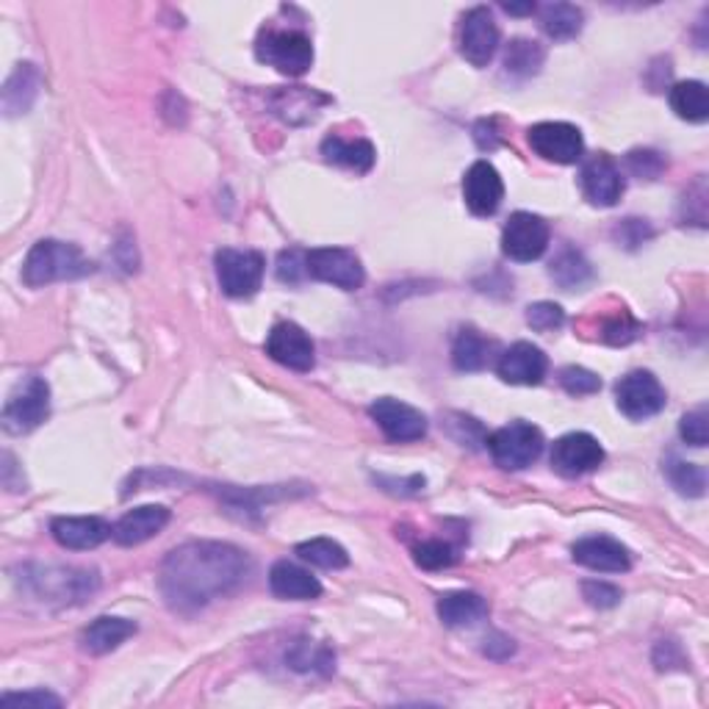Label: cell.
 Segmentation results:
<instances>
[{
	"instance_id": "1",
	"label": "cell",
	"mask_w": 709,
	"mask_h": 709,
	"mask_svg": "<svg viewBox=\"0 0 709 709\" xmlns=\"http://www.w3.org/2000/svg\"><path fill=\"white\" fill-rule=\"evenodd\" d=\"M252 574L247 551L219 540H192L167 554L159 587L175 613H197L239 591Z\"/></svg>"
},
{
	"instance_id": "2",
	"label": "cell",
	"mask_w": 709,
	"mask_h": 709,
	"mask_svg": "<svg viewBox=\"0 0 709 709\" xmlns=\"http://www.w3.org/2000/svg\"><path fill=\"white\" fill-rule=\"evenodd\" d=\"M94 270L92 261L76 244L56 239H42L31 247L23 264V283L31 288L50 286L59 281H78Z\"/></svg>"
},
{
	"instance_id": "3",
	"label": "cell",
	"mask_w": 709,
	"mask_h": 709,
	"mask_svg": "<svg viewBox=\"0 0 709 709\" xmlns=\"http://www.w3.org/2000/svg\"><path fill=\"white\" fill-rule=\"evenodd\" d=\"M23 582L36 598L54 604H78L98 591V574L87 569H25Z\"/></svg>"
},
{
	"instance_id": "4",
	"label": "cell",
	"mask_w": 709,
	"mask_h": 709,
	"mask_svg": "<svg viewBox=\"0 0 709 709\" xmlns=\"http://www.w3.org/2000/svg\"><path fill=\"white\" fill-rule=\"evenodd\" d=\"M255 56L283 76L299 78L313 65V45L302 31H264L255 45Z\"/></svg>"
},
{
	"instance_id": "5",
	"label": "cell",
	"mask_w": 709,
	"mask_h": 709,
	"mask_svg": "<svg viewBox=\"0 0 709 709\" xmlns=\"http://www.w3.org/2000/svg\"><path fill=\"white\" fill-rule=\"evenodd\" d=\"M544 433L529 422H511L488 438V449L502 469H527L544 451Z\"/></svg>"
},
{
	"instance_id": "6",
	"label": "cell",
	"mask_w": 709,
	"mask_h": 709,
	"mask_svg": "<svg viewBox=\"0 0 709 709\" xmlns=\"http://www.w3.org/2000/svg\"><path fill=\"white\" fill-rule=\"evenodd\" d=\"M50 413V386L42 377H28L18 391L9 397L7 408H3V430L12 435L31 433L39 427Z\"/></svg>"
},
{
	"instance_id": "7",
	"label": "cell",
	"mask_w": 709,
	"mask_h": 709,
	"mask_svg": "<svg viewBox=\"0 0 709 709\" xmlns=\"http://www.w3.org/2000/svg\"><path fill=\"white\" fill-rule=\"evenodd\" d=\"M266 261L255 250L225 247L217 252V277L228 297H252L264 281Z\"/></svg>"
},
{
	"instance_id": "8",
	"label": "cell",
	"mask_w": 709,
	"mask_h": 709,
	"mask_svg": "<svg viewBox=\"0 0 709 709\" xmlns=\"http://www.w3.org/2000/svg\"><path fill=\"white\" fill-rule=\"evenodd\" d=\"M306 266L311 277L344 288V291H355L366 281L361 259L344 247H317V250L306 252Z\"/></svg>"
},
{
	"instance_id": "9",
	"label": "cell",
	"mask_w": 709,
	"mask_h": 709,
	"mask_svg": "<svg viewBox=\"0 0 709 709\" xmlns=\"http://www.w3.org/2000/svg\"><path fill=\"white\" fill-rule=\"evenodd\" d=\"M549 225L538 217V214L518 211L507 219L502 230V250L511 261L518 264H529L538 261L549 247Z\"/></svg>"
},
{
	"instance_id": "10",
	"label": "cell",
	"mask_w": 709,
	"mask_h": 709,
	"mask_svg": "<svg viewBox=\"0 0 709 709\" xmlns=\"http://www.w3.org/2000/svg\"><path fill=\"white\" fill-rule=\"evenodd\" d=\"M616 399L624 416L643 422V419L656 416L665 408V388L660 386V380L651 371L638 369L618 380Z\"/></svg>"
},
{
	"instance_id": "11",
	"label": "cell",
	"mask_w": 709,
	"mask_h": 709,
	"mask_svg": "<svg viewBox=\"0 0 709 709\" xmlns=\"http://www.w3.org/2000/svg\"><path fill=\"white\" fill-rule=\"evenodd\" d=\"M527 139L540 159L554 164H576L585 150L580 128L571 123H538L527 130Z\"/></svg>"
},
{
	"instance_id": "12",
	"label": "cell",
	"mask_w": 709,
	"mask_h": 709,
	"mask_svg": "<svg viewBox=\"0 0 709 709\" xmlns=\"http://www.w3.org/2000/svg\"><path fill=\"white\" fill-rule=\"evenodd\" d=\"M369 413L393 444H411V441H422L427 435V416L416 411L413 404L399 402L393 397L377 399Z\"/></svg>"
},
{
	"instance_id": "13",
	"label": "cell",
	"mask_w": 709,
	"mask_h": 709,
	"mask_svg": "<svg viewBox=\"0 0 709 709\" xmlns=\"http://www.w3.org/2000/svg\"><path fill=\"white\" fill-rule=\"evenodd\" d=\"M499 50V25L493 20L491 9L477 7L466 12L460 23V54L469 65L485 67Z\"/></svg>"
},
{
	"instance_id": "14",
	"label": "cell",
	"mask_w": 709,
	"mask_h": 709,
	"mask_svg": "<svg viewBox=\"0 0 709 709\" xmlns=\"http://www.w3.org/2000/svg\"><path fill=\"white\" fill-rule=\"evenodd\" d=\"M266 355L294 371H311L317 364V350L306 330L294 322H281L266 339Z\"/></svg>"
},
{
	"instance_id": "15",
	"label": "cell",
	"mask_w": 709,
	"mask_h": 709,
	"mask_svg": "<svg viewBox=\"0 0 709 709\" xmlns=\"http://www.w3.org/2000/svg\"><path fill=\"white\" fill-rule=\"evenodd\" d=\"M604 460V449L591 433H569L557 441L551 449V469L563 477H582L598 469Z\"/></svg>"
},
{
	"instance_id": "16",
	"label": "cell",
	"mask_w": 709,
	"mask_h": 709,
	"mask_svg": "<svg viewBox=\"0 0 709 709\" xmlns=\"http://www.w3.org/2000/svg\"><path fill=\"white\" fill-rule=\"evenodd\" d=\"M571 554L580 565L591 571H604V574H624L632 565L627 546L607 535H591L571 546Z\"/></svg>"
},
{
	"instance_id": "17",
	"label": "cell",
	"mask_w": 709,
	"mask_h": 709,
	"mask_svg": "<svg viewBox=\"0 0 709 709\" xmlns=\"http://www.w3.org/2000/svg\"><path fill=\"white\" fill-rule=\"evenodd\" d=\"M464 197L469 211L477 214V217H491V214H496V208L502 206L504 197V183L502 178H499L496 167L488 164V161L471 164L464 178Z\"/></svg>"
},
{
	"instance_id": "18",
	"label": "cell",
	"mask_w": 709,
	"mask_h": 709,
	"mask_svg": "<svg viewBox=\"0 0 709 709\" xmlns=\"http://www.w3.org/2000/svg\"><path fill=\"white\" fill-rule=\"evenodd\" d=\"M549 361L544 350L529 341H518L499 358V377L511 386H538L546 377Z\"/></svg>"
},
{
	"instance_id": "19",
	"label": "cell",
	"mask_w": 709,
	"mask_h": 709,
	"mask_svg": "<svg viewBox=\"0 0 709 709\" xmlns=\"http://www.w3.org/2000/svg\"><path fill=\"white\" fill-rule=\"evenodd\" d=\"M582 192L593 206L610 208L624 194V175L610 156H596L582 167Z\"/></svg>"
},
{
	"instance_id": "20",
	"label": "cell",
	"mask_w": 709,
	"mask_h": 709,
	"mask_svg": "<svg viewBox=\"0 0 709 709\" xmlns=\"http://www.w3.org/2000/svg\"><path fill=\"white\" fill-rule=\"evenodd\" d=\"M50 533H54V538L59 540V546H65V549L89 551L98 549L114 529L98 516H61L54 518Z\"/></svg>"
},
{
	"instance_id": "21",
	"label": "cell",
	"mask_w": 709,
	"mask_h": 709,
	"mask_svg": "<svg viewBox=\"0 0 709 709\" xmlns=\"http://www.w3.org/2000/svg\"><path fill=\"white\" fill-rule=\"evenodd\" d=\"M170 524V511L164 504H145V507H136V511H128L117 524H114V540L119 546H136L150 540L153 535H159L161 529Z\"/></svg>"
},
{
	"instance_id": "22",
	"label": "cell",
	"mask_w": 709,
	"mask_h": 709,
	"mask_svg": "<svg viewBox=\"0 0 709 709\" xmlns=\"http://www.w3.org/2000/svg\"><path fill=\"white\" fill-rule=\"evenodd\" d=\"M270 587L275 596L294 598V602H308V598L322 596V582L311 571L299 569V565L281 560L270 571Z\"/></svg>"
},
{
	"instance_id": "23",
	"label": "cell",
	"mask_w": 709,
	"mask_h": 709,
	"mask_svg": "<svg viewBox=\"0 0 709 709\" xmlns=\"http://www.w3.org/2000/svg\"><path fill=\"white\" fill-rule=\"evenodd\" d=\"M324 103H330V98H324V94H319L317 89H308V87L277 89V92L272 94V108H275L277 117H283L286 123H294V125H299L297 114H302V123L317 119L319 108H322Z\"/></svg>"
},
{
	"instance_id": "24",
	"label": "cell",
	"mask_w": 709,
	"mask_h": 709,
	"mask_svg": "<svg viewBox=\"0 0 709 709\" xmlns=\"http://www.w3.org/2000/svg\"><path fill=\"white\" fill-rule=\"evenodd\" d=\"M322 156L324 161H330V164H339V167H346V170H355V172H369L371 167H375V147H371V141L366 139H341V136H328V139L322 141Z\"/></svg>"
},
{
	"instance_id": "25",
	"label": "cell",
	"mask_w": 709,
	"mask_h": 709,
	"mask_svg": "<svg viewBox=\"0 0 709 709\" xmlns=\"http://www.w3.org/2000/svg\"><path fill=\"white\" fill-rule=\"evenodd\" d=\"M130 634H136L134 621H128V618L103 616L83 629L81 643L89 654H108V651H114L117 645H123Z\"/></svg>"
},
{
	"instance_id": "26",
	"label": "cell",
	"mask_w": 709,
	"mask_h": 709,
	"mask_svg": "<svg viewBox=\"0 0 709 709\" xmlns=\"http://www.w3.org/2000/svg\"><path fill=\"white\" fill-rule=\"evenodd\" d=\"M438 616L446 627H474L488 616V602L471 591L446 593L438 598Z\"/></svg>"
},
{
	"instance_id": "27",
	"label": "cell",
	"mask_w": 709,
	"mask_h": 709,
	"mask_svg": "<svg viewBox=\"0 0 709 709\" xmlns=\"http://www.w3.org/2000/svg\"><path fill=\"white\" fill-rule=\"evenodd\" d=\"M36 94H39V70L34 65H18V70L3 87V108L9 117L25 114L34 106Z\"/></svg>"
},
{
	"instance_id": "28",
	"label": "cell",
	"mask_w": 709,
	"mask_h": 709,
	"mask_svg": "<svg viewBox=\"0 0 709 709\" xmlns=\"http://www.w3.org/2000/svg\"><path fill=\"white\" fill-rule=\"evenodd\" d=\"M671 108L687 123H704L709 117V92L701 81H682L671 89Z\"/></svg>"
},
{
	"instance_id": "29",
	"label": "cell",
	"mask_w": 709,
	"mask_h": 709,
	"mask_svg": "<svg viewBox=\"0 0 709 709\" xmlns=\"http://www.w3.org/2000/svg\"><path fill=\"white\" fill-rule=\"evenodd\" d=\"M491 341L482 339L474 328H464L451 346V364L460 371H480L488 366Z\"/></svg>"
},
{
	"instance_id": "30",
	"label": "cell",
	"mask_w": 709,
	"mask_h": 709,
	"mask_svg": "<svg viewBox=\"0 0 709 709\" xmlns=\"http://www.w3.org/2000/svg\"><path fill=\"white\" fill-rule=\"evenodd\" d=\"M582 23H585V14L574 3H549L544 9V18H540V28L557 42L574 39L582 31Z\"/></svg>"
},
{
	"instance_id": "31",
	"label": "cell",
	"mask_w": 709,
	"mask_h": 709,
	"mask_svg": "<svg viewBox=\"0 0 709 709\" xmlns=\"http://www.w3.org/2000/svg\"><path fill=\"white\" fill-rule=\"evenodd\" d=\"M546 50L533 39H513L504 54V72L513 78H529L544 67Z\"/></svg>"
},
{
	"instance_id": "32",
	"label": "cell",
	"mask_w": 709,
	"mask_h": 709,
	"mask_svg": "<svg viewBox=\"0 0 709 709\" xmlns=\"http://www.w3.org/2000/svg\"><path fill=\"white\" fill-rule=\"evenodd\" d=\"M549 275H551V281L557 283V286L569 288V291H571V288H580V286H585L587 281H591V264H587L582 252L563 250L554 261H551Z\"/></svg>"
},
{
	"instance_id": "33",
	"label": "cell",
	"mask_w": 709,
	"mask_h": 709,
	"mask_svg": "<svg viewBox=\"0 0 709 709\" xmlns=\"http://www.w3.org/2000/svg\"><path fill=\"white\" fill-rule=\"evenodd\" d=\"M297 554L302 557L306 563L317 565V569L335 571V569H346V565H350V554H346L344 546L335 544V540H330V538L306 540V544L297 546Z\"/></svg>"
},
{
	"instance_id": "34",
	"label": "cell",
	"mask_w": 709,
	"mask_h": 709,
	"mask_svg": "<svg viewBox=\"0 0 709 709\" xmlns=\"http://www.w3.org/2000/svg\"><path fill=\"white\" fill-rule=\"evenodd\" d=\"M288 665L294 671H322L330 674L333 671V651L328 645H319L313 640H297L288 654Z\"/></svg>"
},
{
	"instance_id": "35",
	"label": "cell",
	"mask_w": 709,
	"mask_h": 709,
	"mask_svg": "<svg viewBox=\"0 0 709 709\" xmlns=\"http://www.w3.org/2000/svg\"><path fill=\"white\" fill-rule=\"evenodd\" d=\"M665 471H668V480L674 482V488L682 493V496H704L707 474H704L701 466L671 458L668 466H665Z\"/></svg>"
},
{
	"instance_id": "36",
	"label": "cell",
	"mask_w": 709,
	"mask_h": 709,
	"mask_svg": "<svg viewBox=\"0 0 709 709\" xmlns=\"http://www.w3.org/2000/svg\"><path fill=\"white\" fill-rule=\"evenodd\" d=\"M638 333H640V324L634 322L632 313H629L627 308H618L616 317L607 319V322L602 324V339L607 341V344H616V346L629 344V341L638 339Z\"/></svg>"
},
{
	"instance_id": "37",
	"label": "cell",
	"mask_w": 709,
	"mask_h": 709,
	"mask_svg": "<svg viewBox=\"0 0 709 709\" xmlns=\"http://www.w3.org/2000/svg\"><path fill=\"white\" fill-rule=\"evenodd\" d=\"M455 560H458V554L444 540H424V544L416 546V563L427 571L449 569Z\"/></svg>"
},
{
	"instance_id": "38",
	"label": "cell",
	"mask_w": 709,
	"mask_h": 709,
	"mask_svg": "<svg viewBox=\"0 0 709 709\" xmlns=\"http://www.w3.org/2000/svg\"><path fill=\"white\" fill-rule=\"evenodd\" d=\"M527 324L538 333H551L565 324V311L557 302H535L527 308Z\"/></svg>"
},
{
	"instance_id": "39",
	"label": "cell",
	"mask_w": 709,
	"mask_h": 709,
	"mask_svg": "<svg viewBox=\"0 0 709 709\" xmlns=\"http://www.w3.org/2000/svg\"><path fill=\"white\" fill-rule=\"evenodd\" d=\"M560 386L571 393V397H591L602 388V380L593 371L582 369V366H569L560 371Z\"/></svg>"
},
{
	"instance_id": "40",
	"label": "cell",
	"mask_w": 709,
	"mask_h": 709,
	"mask_svg": "<svg viewBox=\"0 0 709 709\" xmlns=\"http://www.w3.org/2000/svg\"><path fill=\"white\" fill-rule=\"evenodd\" d=\"M679 433L682 438H685V444L690 446H707L709 441V424H707V411L704 408H698V411H690L682 416V424H679Z\"/></svg>"
},
{
	"instance_id": "41",
	"label": "cell",
	"mask_w": 709,
	"mask_h": 709,
	"mask_svg": "<svg viewBox=\"0 0 709 709\" xmlns=\"http://www.w3.org/2000/svg\"><path fill=\"white\" fill-rule=\"evenodd\" d=\"M627 164L634 175L645 178V181H654L665 170V159L656 150H632L627 156Z\"/></svg>"
},
{
	"instance_id": "42",
	"label": "cell",
	"mask_w": 709,
	"mask_h": 709,
	"mask_svg": "<svg viewBox=\"0 0 709 709\" xmlns=\"http://www.w3.org/2000/svg\"><path fill=\"white\" fill-rule=\"evenodd\" d=\"M651 236H654V228L645 219H624L616 228V241L621 247H627V250H638Z\"/></svg>"
},
{
	"instance_id": "43",
	"label": "cell",
	"mask_w": 709,
	"mask_h": 709,
	"mask_svg": "<svg viewBox=\"0 0 709 709\" xmlns=\"http://www.w3.org/2000/svg\"><path fill=\"white\" fill-rule=\"evenodd\" d=\"M3 707H61V698H56L54 693L45 690H31V693H7V696L0 698Z\"/></svg>"
},
{
	"instance_id": "44",
	"label": "cell",
	"mask_w": 709,
	"mask_h": 709,
	"mask_svg": "<svg viewBox=\"0 0 709 709\" xmlns=\"http://www.w3.org/2000/svg\"><path fill=\"white\" fill-rule=\"evenodd\" d=\"M582 593L598 610H610V607H616L621 602V591L616 585H607V582H585Z\"/></svg>"
},
{
	"instance_id": "45",
	"label": "cell",
	"mask_w": 709,
	"mask_h": 709,
	"mask_svg": "<svg viewBox=\"0 0 709 709\" xmlns=\"http://www.w3.org/2000/svg\"><path fill=\"white\" fill-rule=\"evenodd\" d=\"M306 275H308L306 252H299V250L283 252L281 261H277V277H281L283 283H299Z\"/></svg>"
},
{
	"instance_id": "46",
	"label": "cell",
	"mask_w": 709,
	"mask_h": 709,
	"mask_svg": "<svg viewBox=\"0 0 709 709\" xmlns=\"http://www.w3.org/2000/svg\"><path fill=\"white\" fill-rule=\"evenodd\" d=\"M482 651H485L491 660H507V656L516 651V645H513L511 638H504V634L496 632V634H491V638H485V649Z\"/></svg>"
},
{
	"instance_id": "47",
	"label": "cell",
	"mask_w": 709,
	"mask_h": 709,
	"mask_svg": "<svg viewBox=\"0 0 709 709\" xmlns=\"http://www.w3.org/2000/svg\"><path fill=\"white\" fill-rule=\"evenodd\" d=\"M502 9L507 14H533L535 12V3H504Z\"/></svg>"
}]
</instances>
